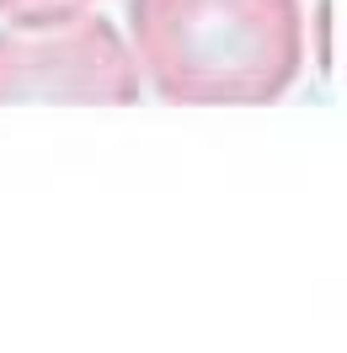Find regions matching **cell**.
<instances>
[{
  "label": "cell",
  "instance_id": "cell-2",
  "mask_svg": "<svg viewBox=\"0 0 347 353\" xmlns=\"http://www.w3.org/2000/svg\"><path fill=\"white\" fill-rule=\"evenodd\" d=\"M134 97H139V65L129 38L107 17L81 6L65 17L0 27V102L129 108Z\"/></svg>",
  "mask_w": 347,
  "mask_h": 353
},
{
  "label": "cell",
  "instance_id": "cell-1",
  "mask_svg": "<svg viewBox=\"0 0 347 353\" xmlns=\"http://www.w3.org/2000/svg\"><path fill=\"white\" fill-rule=\"evenodd\" d=\"M139 75L176 108H262L299 81V0H129Z\"/></svg>",
  "mask_w": 347,
  "mask_h": 353
},
{
  "label": "cell",
  "instance_id": "cell-3",
  "mask_svg": "<svg viewBox=\"0 0 347 353\" xmlns=\"http://www.w3.org/2000/svg\"><path fill=\"white\" fill-rule=\"evenodd\" d=\"M91 0H0V17L11 22H43V17H65V11H81Z\"/></svg>",
  "mask_w": 347,
  "mask_h": 353
}]
</instances>
